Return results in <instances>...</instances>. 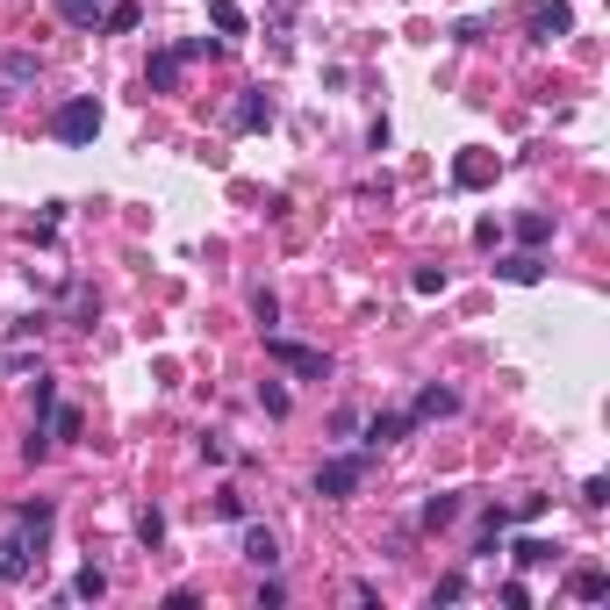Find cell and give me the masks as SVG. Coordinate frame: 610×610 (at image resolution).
Returning <instances> with one entry per match:
<instances>
[{
  "instance_id": "6da1fadb",
  "label": "cell",
  "mask_w": 610,
  "mask_h": 610,
  "mask_svg": "<svg viewBox=\"0 0 610 610\" xmlns=\"http://www.w3.org/2000/svg\"><path fill=\"white\" fill-rule=\"evenodd\" d=\"M94 129H101V101L94 94H72V101L51 115V137L58 144H94Z\"/></svg>"
},
{
  "instance_id": "7a4b0ae2",
  "label": "cell",
  "mask_w": 610,
  "mask_h": 610,
  "mask_svg": "<svg viewBox=\"0 0 610 610\" xmlns=\"http://www.w3.org/2000/svg\"><path fill=\"white\" fill-rule=\"evenodd\" d=\"M359 481H367V453H338V460L316 467V496H330V503L359 496Z\"/></svg>"
},
{
  "instance_id": "3957f363",
  "label": "cell",
  "mask_w": 610,
  "mask_h": 610,
  "mask_svg": "<svg viewBox=\"0 0 610 610\" xmlns=\"http://www.w3.org/2000/svg\"><path fill=\"white\" fill-rule=\"evenodd\" d=\"M266 359L288 367V374H302V381H323V374H330V359H323L316 345H288V338H273V330H266Z\"/></svg>"
},
{
  "instance_id": "277c9868",
  "label": "cell",
  "mask_w": 610,
  "mask_h": 610,
  "mask_svg": "<svg viewBox=\"0 0 610 610\" xmlns=\"http://www.w3.org/2000/svg\"><path fill=\"white\" fill-rule=\"evenodd\" d=\"M567 0H524V29H531V43H553V36H567Z\"/></svg>"
},
{
  "instance_id": "5b68a950",
  "label": "cell",
  "mask_w": 610,
  "mask_h": 610,
  "mask_svg": "<svg viewBox=\"0 0 610 610\" xmlns=\"http://www.w3.org/2000/svg\"><path fill=\"white\" fill-rule=\"evenodd\" d=\"M244 560H252V567H281V539H273L266 524H244Z\"/></svg>"
},
{
  "instance_id": "8992f818",
  "label": "cell",
  "mask_w": 610,
  "mask_h": 610,
  "mask_svg": "<svg viewBox=\"0 0 610 610\" xmlns=\"http://www.w3.org/2000/svg\"><path fill=\"white\" fill-rule=\"evenodd\" d=\"M273 122V94L266 87H244V101H237V129H266Z\"/></svg>"
},
{
  "instance_id": "52a82bcc",
  "label": "cell",
  "mask_w": 610,
  "mask_h": 610,
  "mask_svg": "<svg viewBox=\"0 0 610 610\" xmlns=\"http://www.w3.org/2000/svg\"><path fill=\"white\" fill-rule=\"evenodd\" d=\"M29 539H0V582H29Z\"/></svg>"
},
{
  "instance_id": "ba28073f",
  "label": "cell",
  "mask_w": 610,
  "mask_h": 610,
  "mask_svg": "<svg viewBox=\"0 0 610 610\" xmlns=\"http://www.w3.org/2000/svg\"><path fill=\"white\" fill-rule=\"evenodd\" d=\"M403 431H409V416H403V409H381V416L367 424V453H381V445H396Z\"/></svg>"
},
{
  "instance_id": "9c48e42d",
  "label": "cell",
  "mask_w": 610,
  "mask_h": 610,
  "mask_svg": "<svg viewBox=\"0 0 610 610\" xmlns=\"http://www.w3.org/2000/svg\"><path fill=\"white\" fill-rule=\"evenodd\" d=\"M180 65H187L180 51H158V58H151V72H144V80H151V94H173V87H180Z\"/></svg>"
},
{
  "instance_id": "30bf717a",
  "label": "cell",
  "mask_w": 610,
  "mask_h": 610,
  "mask_svg": "<svg viewBox=\"0 0 610 610\" xmlns=\"http://www.w3.org/2000/svg\"><path fill=\"white\" fill-rule=\"evenodd\" d=\"M22 539L43 553V539H51V503H29V510H22Z\"/></svg>"
},
{
  "instance_id": "8fae6325",
  "label": "cell",
  "mask_w": 610,
  "mask_h": 610,
  "mask_svg": "<svg viewBox=\"0 0 610 610\" xmlns=\"http://www.w3.org/2000/svg\"><path fill=\"white\" fill-rule=\"evenodd\" d=\"M208 22H215L223 36H244V7H237V0H208Z\"/></svg>"
},
{
  "instance_id": "7c38bea8",
  "label": "cell",
  "mask_w": 610,
  "mask_h": 610,
  "mask_svg": "<svg viewBox=\"0 0 610 610\" xmlns=\"http://www.w3.org/2000/svg\"><path fill=\"white\" fill-rule=\"evenodd\" d=\"M575 596H582V604H604V596H610V575H604V567H582V575H575Z\"/></svg>"
},
{
  "instance_id": "4fadbf2b",
  "label": "cell",
  "mask_w": 610,
  "mask_h": 610,
  "mask_svg": "<svg viewBox=\"0 0 610 610\" xmlns=\"http://www.w3.org/2000/svg\"><path fill=\"white\" fill-rule=\"evenodd\" d=\"M453 409H460L453 388H424V396H416V416H453Z\"/></svg>"
},
{
  "instance_id": "5bb4252c",
  "label": "cell",
  "mask_w": 610,
  "mask_h": 610,
  "mask_svg": "<svg viewBox=\"0 0 610 610\" xmlns=\"http://www.w3.org/2000/svg\"><path fill=\"white\" fill-rule=\"evenodd\" d=\"M489 173H496V166H489V158H481V151H467V158H460V166H453V180H460V187H481V180H489Z\"/></svg>"
},
{
  "instance_id": "9a60e30c",
  "label": "cell",
  "mask_w": 610,
  "mask_h": 610,
  "mask_svg": "<svg viewBox=\"0 0 610 610\" xmlns=\"http://www.w3.org/2000/svg\"><path fill=\"white\" fill-rule=\"evenodd\" d=\"M503 281L531 288V281H539V259H531V252H510V259H503Z\"/></svg>"
},
{
  "instance_id": "2e32d148",
  "label": "cell",
  "mask_w": 610,
  "mask_h": 610,
  "mask_svg": "<svg viewBox=\"0 0 610 610\" xmlns=\"http://www.w3.org/2000/svg\"><path fill=\"white\" fill-rule=\"evenodd\" d=\"M72 596H80V604L108 596V575H101V567H80V575H72Z\"/></svg>"
},
{
  "instance_id": "e0dca14e",
  "label": "cell",
  "mask_w": 610,
  "mask_h": 610,
  "mask_svg": "<svg viewBox=\"0 0 610 610\" xmlns=\"http://www.w3.org/2000/svg\"><path fill=\"white\" fill-rule=\"evenodd\" d=\"M517 237H524V244H546V237H553V215H517Z\"/></svg>"
},
{
  "instance_id": "ac0fdd59",
  "label": "cell",
  "mask_w": 610,
  "mask_h": 610,
  "mask_svg": "<svg viewBox=\"0 0 610 610\" xmlns=\"http://www.w3.org/2000/svg\"><path fill=\"white\" fill-rule=\"evenodd\" d=\"M546 560H553L546 539H517V567H546Z\"/></svg>"
},
{
  "instance_id": "d6986e66",
  "label": "cell",
  "mask_w": 610,
  "mask_h": 610,
  "mask_svg": "<svg viewBox=\"0 0 610 610\" xmlns=\"http://www.w3.org/2000/svg\"><path fill=\"white\" fill-rule=\"evenodd\" d=\"M101 29H115V36H122V29H137V0H115V7L101 14Z\"/></svg>"
},
{
  "instance_id": "ffe728a7",
  "label": "cell",
  "mask_w": 610,
  "mask_h": 610,
  "mask_svg": "<svg viewBox=\"0 0 610 610\" xmlns=\"http://www.w3.org/2000/svg\"><path fill=\"white\" fill-rule=\"evenodd\" d=\"M252 316H259V330H273V323H281V302L259 288V295H252Z\"/></svg>"
},
{
  "instance_id": "44dd1931",
  "label": "cell",
  "mask_w": 610,
  "mask_h": 610,
  "mask_svg": "<svg viewBox=\"0 0 610 610\" xmlns=\"http://www.w3.org/2000/svg\"><path fill=\"white\" fill-rule=\"evenodd\" d=\"M453 517H460L453 496H431V503H424V524H453Z\"/></svg>"
},
{
  "instance_id": "7402d4cb",
  "label": "cell",
  "mask_w": 610,
  "mask_h": 610,
  "mask_svg": "<svg viewBox=\"0 0 610 610\" xmlns=\"http://www.w3.org/2000/svg\"><path fill=\"white\" fill-rule=\"evenodd\" d=\"M259 403H266V416H288V388H281V381H266V388H259Z\"/></svg>"
},
{
  "instance_id": "603a6c76",
  "label": "cell",
  "mask_w": 610,
  "mask_h": 610,
  "mask_svg": "<svg viewBox=\"0 0 610 610\" xmlns=\"http://www.w3.org/2000/svg\"><path fill=\"white\" fill-rule=\"evenodd\" d=\"M51 431L58 438H80V409H51Z\"/></svg>"
},
{
  "instance_id": "cb8c5ba5",
  "label": "cell",
  "mask_w": 610,
  "mask_h": 610,
  "mask_svg": "<svg viewBox=\"0 0 610 610\" xmlns=\"http://www.w3.org/2000/svg\"><path fill=\"white\" fill-rule=\"evenodd\" d=\"M137 531H144V546H158V539H166V517H158V510H144V517H137Z\"/></svg>"
}]
</instances>
